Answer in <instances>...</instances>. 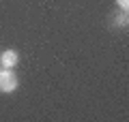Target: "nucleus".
<instances>
[{
  "mask_svg": "<svg viewBox=\"0 0 129 122\" xmlns=\"http://www.w3.org/2000/svg\"><path fill=\"white\" fill-rule=\"evenodd\" d=\"M17 75H15L11 69H0V92L11 94V92L17 88Z\"/></svg>",
  "mask_w": 129,
  "mask_h": 122,
  "instance_id": "f257e3e1",
  "label": "nucleus"
},
{
  "mask_svg": "<svg viewBox=\"0 0 129 122\" xmlns=\"http://www.w3.org/2000/svg\"><path fill=\"white\" fill-rule=\"evenodd\" d=\"M17 62H19V54L15 49H5L2 54H0V64H2L5 69L17 67Z\"/></svg>",
  "mask_w": 129,
  "mask_h": 122,
  "instance_id": "f03ea898",
  "label": "nucleus"
},
{
  "mask_svg": "<svg viewBox=\"0 0 129 122\" xmlns=\"http://www.w3.org/2000/svg\"><path fill=\"white\" fill-rule=\"evenodd\" d=\"M114 22H116V26H127V24H129V17H127V11H120V13L116 15V19H114Z\"/></svg>",
  "mask_w": 129,
  "mask_h": 122,
  "instance_id": "7ed1b4c3",
  "label": "nucleus"
},
{
  "mask_svg": "<svg viewBox=\"0 0 129 122\" xmlns=\"http://www.w3.org/2000/svg\"><path fill=\"white\" fill-rule=\"evenodd\" d=\"M116 5H118L120 11H127L129 9V0H116Z\"/></svg>",
  "mask_w": 129,
  "mask_h": 122,
  "instance_id": "20e7f679",
  "label": "nucleus"
}]
</instances>
